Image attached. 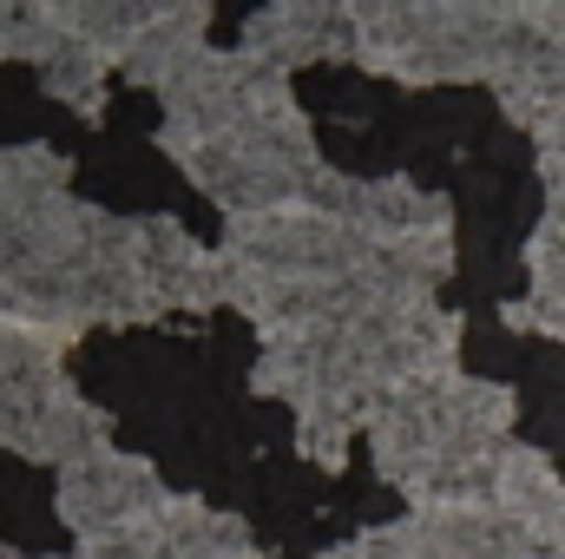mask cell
<instances>
[{"label": "cell", "instance_id": "2", "mask_svg": "<svg viewBox=\"0 0 565 559\" xmlns=\"http://www.w3.org/2000/svg\"><path fill=\"white\" fill-rule=\"evenodd\" d=\"M237 53H250L282 80L309 60H355V7H296V0L264 7L244 20Z\"/></svg>", "mask_w": 565, "mask_h": 559}, {"label": "cell", "instance_id": "8", "mask_svg": "<svg viewBox=\"0 0 565 559\" xmlns=\"http://www.w3.org/2000/svg\"><path fill=\"white\" fill-rule=\"evenodd\" d=\"M40 73V86L53 93V99H66V106H79V119H99V106H106V60L93 53V46H79V40H66L46 66H33Z\"/></svg>", "mask_w": 565, "mask_h": 559}, {"label": "cell", "instance_id": "10", "mask_svg": "<svg viewBox=\"0 0 565 559\" xmlns=\"http://www.w3.org/2000/svg\"><path fill=\"white\" fill-rule=\"evenodd\" d=\"M0 553H7V547H0Z\"/></svg>", "mask_w": 565, "mask_h": 559}, {"label": "cell", "instance_id": "3", "mask_svg": "<svg viewBox=\"0 0 565 559\" xmlns=\"http://www.w3.org/2000/svg\"><path fill=\"white\" fill-rule=\"evenodd\" d=\"M500 514L533 540V547H565V474L553 454L513 441L500 454Z\"/></svg>", "mask_w": 565, "mask_h": 559}, {"label": "cell", "instance_id": "7", "mask_svg": "<svg viewBox=\"0 0 565 559\" xmlns=\"http://www.w3.org/2000/svg\"><path fill=\"white\" fill-rule=\"evenodd\" d=\"M526 356H533V342H526L507 316H487V309H473V316H467V336H460V376L520 389Z\"/></svg>", "mask_w": 565, "mask_h": 559}, {"label": "cell", "instance_id": "4", "mask_svg": "<svg viewBox=\"0 0 565 559\" xmlns=\"http://www.w3.org/2000/svg\"><path fill=\"white\" fill-rule=\"evenodd\" d=\"M204 27H211V7H198V0H191V7H151V27L139 33V46L119 60V73H126L132 86H151V93L164 99V93L211 53V46H204Z\"/></svg>", "mask_w": 565, "mask_h": 559}, {"label": "cell", "instance_id": "5", "mask_svg": "<svg viewBox=\"0 0 565 559\" xmlns=\"http://www.w3.org/2000/svg\"><path fill=\"white\" fill-rule=\"evenodd\" d=\"M113 447V415L106 409H93L73 382L40 409L33 421V434H26V454L20 461H40V467H79V461H93V454H106Z\"/></svg>", "mask_w": 565, "mask_h": 559}, {"label": "cell", "instance_id": "1", "mask_svg": "<svg viewBox=\"0 0 565 559\" xmlns=\"http://www.w3.org/2000/svg\"><path fill=\"white\" fill-rule=\"evenodd\" d=\"M164 500H171V487L158 481V467L145 454L106 447V454H93V461H79V467L60 474L53 514H60V527L79 547H99V540H119L139 520H151Z\"/></svg>", "mask_w": 565, "mask_h": 559}, {"label": "cell", "instance_id": "6", "mask_svg": "<svg viewBox=\"0 0 565 559\" xmlns=\"http://www.w3.org/2000/svg\"><path fill=\"white\" fill-rule=\"evenodd\" d=\"M355 231L369 244H402V238H427V231H454V224H447V204L427 184H415L408 171H388V178H362Z\"/></svg>", "mask_w": 565, "mask_h": 559}, {"label": "cell", "instance_id": "9", "mask_svg": "<svg viewBox=\"0 0 565 559\" xmlns=\"http://www.w3.org/2000/svg\"><path fill=\"white\" fill-rule=\"evenodd\" d=\"M0 559H26V553H0Z\"/></svg>", "mask_w": 565, "mask_h": 559}]
</instances>
